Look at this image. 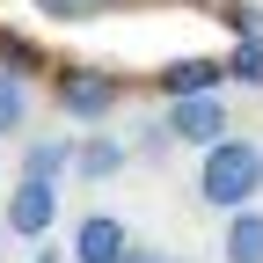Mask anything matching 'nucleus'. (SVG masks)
<instances>
[{"label": "nucleus", "mask_w": 263, "mask_h": 263, "mask_svg": "<svg viewBox=\"0 0 263 263\" xmlns=\"http://www.w3.org/2000/svg\"><path fill=\"white\" fill-rule=\"evenodd\" d=\"M117 263H168V256H161V249H146V241H132V249H124Z\"/></svg>", "instance_id": "nucleus-14"}, {"label": "nucleus", "mask_w": 263, "mask_h": 263, "mask_svg": "<svg viewBox=\"0 0 263 263\" xmlns=\"http://www.w3.org/2000/svg\"><path fill=\"white\" fill-rule=\"evenodd\" d=\"M22 168L29 176H66V168H73V139H37L22 154Z\"/></svg>", "instance_id": "nucleus-12"}, {"label": "nucleus", "mask_w": 263, "mask_h": 263, "mask_svg": "<svg viewBox=\"0 0 263 263\" xmlns=\"http://www.w3.org/2000/svg\"><path fill=\"white\" fill-rule=\"evenodd\" d=\"M168 263H176V256H168Z\"/></svg>", "instance_id": "nucleus-15"}, {"label": "nucleus", "mask_w": 263, "mask_h": 263, "mask_svg": "<svg viewBox=\"0 0 263 263\" xmlns=\"http://www.w3.org/2000/svg\"><path fill=\"white\" fill-rule=\"evenodd\" d=\"M51 219H59V176H29V168H22V176L8 183L0 227H8V234H22V241H44Z\"/></svg>", "instance_id": "nucleus-3"}, {"label": "nucleus", "mask_w": 263, "mask_h": 263, "mask_svg": "<svg viewBox=\"0 0 263 263\" xmlns=\"http://www.w3.org/2000/svg\"><path fill=\"white\" fill-rule=\"evenodd\" d=\"M219 263H263V205H249V212H227Z\"/></svg>", "instance_id": "nucleus-9"}, {"label": "nucleus", "mask_w": 263, "mask_h": 263, "mask_svg": "<svg viewBox=\"0 0 263 263\" xmlns=\"http://www.w3.org/2000/svg\"><path fill=\"white\" fill-rule=\"evenodd\" d=\"M51 103L73 124H95V117H110L124 103V81L117 73H95V66H59V73H51Z\"/></svg>", "instance_id": "nucleus-2"}, {"label": "nucleus", "mask_w": 263, "mask_h": 263, "mask_svg": "<svg viewBox=\"0 0 263 263\" xmlns=\"http://www.w3.org/2000/svg\"><path fill=\"white\" fill-rule=\"evenodd\" d=\"M227 29H234V51H227V81L263 88V8H227Z\"/></svg>", "instance_id": "nucleus-6"}, {"label": "nucleus", "mask_w": 263, "mask_h": 263, "mask_svg": "<svg viewBox=\"0 0 263 263\" xmlns=\"http://www.w3.org/2000/svg\"><path fill=\"white\" fill-rule=\"evenodd\" d=\"M22 132H29V81L0 73V139H22Z\"/></svg>", "instance_id": "nucleus-10"}, {"label": "nucleus", "mask_w": 263, "mask_h": 263, "mask_svg": "<svg viewBox=\"0 0 263 263\" xmlns=\"http://www.w3.org/2000/svg\"><path fill=\"white\" fill-rule=\"evenodd\" d=\"M124 249H132V227L117 212H88L73 227V241H66V263H117Z\"/></svg>", "instance_id": "nucleus-5"}, {"label": "nucleus", "mask_w": 263, "mask_h": 263, "mask_svg": "<svg viewBox=\"0 0 263 263\" xmlns=\"http://www.w3.org/2000/svg\"><path fill=\"white\" fill-rule=\"evenodd\" d=\"M154 88L168 95V103H176V95H219L227 88V59H205V51H197V59H176V66L154 73Z\"/></svg>", "instance_id": "nucleus-7"}, {"label": "nucleus", "mask_w": 263, "mask_h": 263, "mask_svg": "<svg viewBox=\"0 0 263 263\" xmlns=\"http://www.w3.org/2000/svg\"><path fill=\"white\" fill-rule=\"evenodd\" d=\"M256 197H263V146H256V139H234V132H227L219 146L197 154V205L249 212Z\"/></svg>", "instance_id": "nucleus-1"}, {"label": "nucleus", "mask_w": 263, "mask_h": 263, "mask_svg": "<svg viewBox=\"0 0 263 263\" xmlns=\"http://www.w3.org/2000/svg\"><path fill=\"white\" fill-rule=\"evenodd\" d=\"M124 168H132V146L124 139H110V132H81V139H73V176L81 183H110Z\"/></svg>", "instance_id": "nucleus-8"}, {"label": "nucleus", "mask_w": 263, "mask_h": 263, "mask_svg": "<svg viewBox=\"0 0 263 263\" xmlns=\"http://www.w3.org/2000/svg\"><path fill=\"white\" fill-rule=\"evenodd\" d=\"M0 73H22V81H29V73H44V51L29 44L22 29H0Z\"/></svg>", "instance_id": "nucleus-11"}, {"label": "nucleus", "mask_w": 263, "mask_h": 263, "mask_svg": "<svg viewBox=\"0 0 263 263\" xmlns=\"http://www.w3.org/2000/svg\"><path fill=\"white\" fill-rule=\"evenodd\" d=\"M37 15H51V22H95L103 0H37Z\"/></svg>", "instance_id": "nucleus-13"}, {"label": "nucleus", "mask_w": 263, "mask_h": 263, "mask_svg": "<svg viewBox=\"0 0 263 263\" xmlns=\"http://www.w3.org/2000/svg\"><path fill=\"white\" fill-rule=\"evenodd\" d=\"M161 124L176 132V146H197V154H205V146H219L227 132H234V124H227V103H219V95H176V103L161 110Z\"/></svg>", "instance_id": "nucleus-4"}]
</instances>
